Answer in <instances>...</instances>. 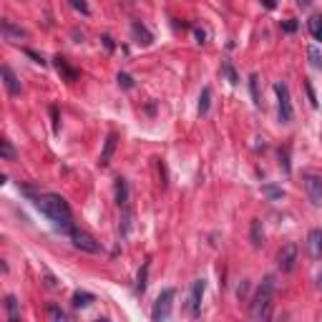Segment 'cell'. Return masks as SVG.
Instances as JSON below:
<instances>
[{"mask_svg": "<svg viewBox=\"0 0 322 322\" xmlns=\"http://www.w3.org/2000/svg\"><path fill=\"white\" fill-rule=\"evenodd\" d=\"M35 207L53 224V229H58L63 234L73 232V214H71V207L66 204V199L61 194H40L35 199Z\"/></svg>", "mask_w": 322, "mask_h": 322, "instance_id": "cell-1", "label": "cell"}, {"mask_svg": "<svg viewBox=\"0 0 322 322\" xmlns=\"http://www.w3.org/2000/svg\"><path fill=\"white\" fill-rule=\"evenodd\" d=\"M272 300H274V277H264L262 287L257 290V295L252 297V305H249V317L262 322V320H269L272 315Z\"/></svg>", "mask_w": 322, "mask_h": 322, "instance_id": "cell-2", "label": "cell"}, {"mask_svg": "<svg viewBox=\"0 0 322 322\" xmlns=\"http://www.w3.org/2000/svg\"><path fill=\"white\" fill-rule=\"evenodd\" d=\"M174 297H176V290L174 287H166L154 302V310H151V320L154 322H166L171 317V307H174Z\"/></svg>", "mask_w": 322, "mask_h": 322, "instance_id": "cell-3", "label": "cell"}, {"mask_svg": "<svg viewBox=\"0 0 322 322\" xmlns=\"http://www.w3.org/2000/svg\"><path fill=\"white\" fill-rule=\"evenodd\" d=\"M274 93H277V106H279V121L282 124H290L292 116H295V108H292V98H290V88L287 83H274Z\"/></svg>", "mask_w": 322, "mask_h": 322, "instance_id": "cell-4", "label": "cell"}, {"mask_svg": "<svg viewBox=\"0 0 322 322\" xmlns=\"http://www.w3.org/2000/svg\"><path fill=\"white\" fill-rule=\"evenodd\" d=\"M71 242H73V247L80 249V252H88V254H98V252H101V242H96V239H93L88 232H83V229H76V227H73Z\"/></svg>", "mask_w": 322, "mask_h": 322, "instance_id": "cell-5", "label": "cell"}, {"mask_svg": "<svg viewBox=\"0 0 322 322\" xmlns=\"http://www.w3.org/2000/svg\"><path fill=\"white\" fill-rule=\"evenodd\" d=\"M302 184H305V191L312 201V207H322V176L320 174H312V171H305L302 174Z\"/></svg>", "mask_w": 322, "mask_h": 322, "instance_id": "cell-6", "label": "cell"}, {"mask_svg": "<svg viewBox=\"0 0 322 322\" xmlns=\"http://www.w3.org/2000/svg\"><path fill=\"white\" fill-rule=\"evenodd\" d=\"M204 290H207V282L204 279H194L191 287H189V302H186V310L191 317H199L201 312V297H204Z\"/></svg>", "mask_w": 322, "mask_h": 322, "instance_id": "cell-7", "label": "cell"}, {"mask_svg": "<svg viewBox=\"0 0 322 322\" xmlns=\"http://www.w3.org/2000/svg\"><path fill=\"white\" fill-rule=\"evenodd\" d=\"M277 262H279L282 272H292L295 269V264H297V244H295V242H287V244L279 249Z\"/></svg>", "mask_w": 322, "mask_h": 322, "instance_id": "cell-8", "label": "cell"}, {"mask_svg": "<svg viewBox=\"0 0 322 322\" xmlns=\"http://www.w3.org/2000/svg\"><path fill=\"white\" fill-rule=\"evenodd\" d=\"M307 252L312 259H322V229H312L307 234Z\"/></svg>", "mask_w": 322, "mask_h": 322, "instance_id": "cell-9", "label": "cell"}, {"mask_svg": "<svg viewBox=\"0 0 322 322\" xmlns=\"http://www.w3.org/2000/svg\"><path fill=\"white\" fill-rule=\"evenodd\" d=\"M56 71L63 76V80H68V83H73V80H78V71L68 66V61L63 56H56Z\"/></svg>", "mask_w": 322, "mask_h": 322, "instance_id": "cell-10", "label": "cell"}, {"mask_svg": "<svg viewBox=\"0 0 322 322\" xmlns=\"http://www.w3.org/2000/svg\"><path fill=\"white\" fill-rule=\"evenodd\" d=\"M0 73H3V83H5L8 93H10V96H18V93H20V83H18L15 73H13L8 66H3V68H0Z\"/></svg>", "mask_w": 322, "mask_h": 322, "instance_id": "cell-11", "label": "cell"}, {"mask_svg": "<svg viewBox=\"0 0 322 322\" xmlns=\"http://www.w3.org/2000/svg\"><path fill=\"white\" fill-rule=\"evenodd\" d=\"M131 33H134V38L139 40L141 46H151V43H154V35H151V33L146 30V25H141L139 20L131 23Z\"/></svg>", "mask_w": 322, "mask_h": 322, "instance_id": "cell-12", "label": "cell"}, {"mask_svg": "<svg viewBox=\"0 0 322 322\" xmlns=\"http://www.w3.org/2000/svg\"><path fill=\"white\" fill-rule=\"evenodd\" d=\"M249 239H252V247H254V249H259V247L264 244V232H262V222H259V219H252Z\"/></svg>", "mask_w": 322, "mask_h": 322, "instance_id": "cell-13", "label": "cell"}, {"mask_svg": "<svg viewBox=\"0 0 322 322\" xmlns=\"http://www.w3.org/2000/svg\"><path fill=\"white\" fill-rule=\"evenodd\" d=\"M116 204L118 207L129 204V181L126 179H116Z\"/></svg>", "mask_w": 322, "mask_h": 322, "instance_id": "cell-14", "label": "cell"}, {"mask_svg": "<svg viewBox=\"0 0 322 322\" xmlns=\"http://www.w3.org/2000/svg\"><path fill=\"white\" fill-rule=\"evenodd\" d=\"M5 310H8V320L10 322H18L20 320V302L15 295H8L5 297Z\"/></svg>", "mask_w": 322, "mask_h": 322, "instance_id": "cell-15", "label": "cell"}, {"mask_svg": "<svg viewBox=\"0 0 322 322\" xmlns=\"http://www.w3.org/2000/svg\"><path fill=\"white\" fill-rule=\"evenodd\" d=\"M113 151H116V134L111 131L108 134V139H106V146H103V154H101V159H98V164L101 166H106L108 161H111V156H113Z\"/></svg>", "mask_w": 322, "mask_h": 322, "instance_id": "cell-16", "label": "cell"}, {"mask_svg": "<svg viewBox=\"0 0 322 322\" xmlns=\"http://www.w3.org/2000/svg\"><path fill=\"white\" fill-rule=\"evenodd\" d=\"M209 106H212V88L204 86V88H201V96H199V116H207Z\"/></svg>", "mask_w": 322, "mask_h": 322, "instance_id": "cell-17", "label": "cell"}, {"mask_svg": "<svg viewBox=\"0 0 322 322\" xmlns=\"http://www.w3.org/2000/svg\"><path fill=\"white\" fill-rule=\"evenodd\" d=\"M307 30L315 40H322V15H312L307 20Z\"/></svg>", "mask_w": 322, "mask_h": 322, "instance_id": "cell-18", "label": "cell"}, {"mask_svg": "<svg viewBox=\"0 0 322 322\" xmlns=\"http://www.w3.org/2000/svg\"><path fill=\"white\" fill-rule=\"evenodd\" d=\"M93 300H96V297H93L91 292H76V295H73V307H76V310H80V307H88Z\"/></svg>", "mask_w": 322, "mask_h": 322, "instance_id": "cell-19", "label": "cell"}, {"mask_svg": "<svg viewBox=\"0 0 322 322\" xmlns=\"http://www.w3.org/2000/svg\"><path fill=\"white\" fill-rule=\"evenodd\" d=\"M3 33H5V38H8V40H13V38H25V30L15 28L10 20H3Z\"/></svg>", "mask_w": 322, "mask_h": 322, "instance_id": "cell-20", "label": "cell"}, {"mask_svg": "<svg viewBox=\"0 0 322 322\" xmlns=\"http://www.w3.org/2000/svg\"><path fill=\"white\" fill-rule=\"evenodd\" d=\"M149 262H144V267L139 269V279H136V292H141L144 295V290H146V285H149Z\"/></svg>", "mask_w": 322, "mask_h": 322, "instance_id": "cell-21", "label": "cell"}, {"mask_svg": "<svg viewBox=\"0 0 322 322\" xmlns=\"http://www.w3.org/2000/svg\"><path fill=\"white\" fill-rule=\"evenodd\" d=\"M48 320H53V322H66L68 315H66L58 305H48Z\"/></svg>", "mask_w": 322, "mask_h": 322, "instance_id": "cell-22", "label": "cell"}, {"mask_svg": "<svg viewBox=\"0 0 322 322\" xmlns=\"http://www.w3.org/2000/svg\"><path fill=\"white\" fill-rule=\"evenodd\" d=\"M0 156H3L5 161H13L15 159V149H13V144L5 139V141H0Z\"/></svg>", "mask_w": 322, "mask_h": 322, "instance_id": "cell-23", "label": "cell"}, {"mask_svg": "<svg viewBox=\"0 0 322 322\" xmlns=\"http://www.w3.org/2000/svg\"><path fill=\"white\" fill-rule=\"evenodd\" d=\"M222 73H224V76L229 78V83H234V86L239 83V76H237V71H234V68H232L229 63H222Z\"/></svg>", "mask_w": 322, "mask_h": 322, "instance_id": "cell-24", "label": "cell"}, {"mask_svg": "<svg viewBox=\"0 0 322 322\" xmlns=\"http://www.w3.org/2000/svg\"><path fill=\"white\" fill-rule=\"evenodd\" d=\"M68 3H71V8H76L78 13L91 15V8H88V3H86V0H68Z\"/></svg>", "mask_w": 322, "mask_h": 322, "instance_id": "cell-25", "label": "cell"}, {"mask_svg": "<svg viewBox=\"0 0 322 322\" xmlns=\"http://www.w3.org/2000/svg\"><path fill=\"white\" fill-rule=\"evenodd\" d=\"M307 56H310V63H312L315 68H322V53H320V51H317L315 46H312V48L307 51Z\"/></svg>", "mask_w": 322, "mask_h": 322, "instance_id": "cell-26", "label": "cell"}, {"mask_svg": "<svg viewBox=\"0 0 322 322\" xmlns=\"http://www.w3.org/2000/svg\"><path fill=\"white\" fill-rule=\"evenodd\" d=\"M118 86H124V88H134V78L129 73H118Z\"/></svg>", "mask_w": 322, "mask_h": 322, "instance_id": "cell-27", "label": "cell"}, {"mask_svg": "<svg viewBox=\"0 0 322 322\" xmlns=\"http://www.w3.org/2000/svg\"><path fill=\"white\" fill-rule=\"evenodd\" d=\"M305 91H307V98H310L312 108H317V96H315V88H312V83H310V80H305Z\"/></svg>", "mask_w": 322, "mask_h": 322, "instance_id": "cell-28", "label": "cell"}, {"mask_svg": "<svg viewBox=\"0 0 322 322\" xmlns=\"http://www.w3.org/2000/svg\"><path fill=\"white\" fill-rule=\"evenodd\" d=\"M264 194H267L269 199H279V196L285 194V191H282V189H277V186H272V184H267V186H264Z\"/></svg>", "mask_w": 322, "mask_h": 322, "instance_id": "cell-29", "label": "cell"}, {"mask_svg": "<svg viewBox=\"0 0 322 322\" xmlns=\"http://www.w3.org/2000/svg\"><path fill=\"white\" fill-rule=\"evenodd\" d=\"M249 88H252V98H254V103L259 106V93H257V76H254V73L249 76Z\"/></svg>", "mask_w": 322, "mask_h": 322, "instance_id": "cell-30", "label": "cell"}, {"mask_svg": "<svg viewBox=\"0 0 322 322\" xmlns=\"http://www.w3.org/2000/svg\"><path fill=\"white\" fill-rule=\"evenodd\" d=\"M51 118H53V131H58V108L51 106Z\"/></svg>", "mask_w": 322, "mask_h": 322, "instance_id": "cell-31", "label": "cell"}, {"mask_svg": "<svg viewBox=\"0 0 322 322\" xmlns=\"http://www.w3.org/2000/svg\"><path fill=\"white\" fill-rule=\"evenodd\" d=\"M25 53H28V56H30V58L35 61V63H40V66H46V61H43V58H40L38 53H33V51H25Z\"/></svg>", "mask_w": 322, "mask_h": 322, "instance_id": "cell-32", "label": "cell"}, {"mask_svg": "<svg viewBox=\"0 0 322 322\" xmlns=\"http://www.w3.org/2000/svg\"><path fill=\"white\" fill-rule=\"evenodd\" d=\"M285 30H287V33H295V30H297V23H295V20H287V23H285Z\"/></svg>", "mask_w": 322, "mask_h": 322, "instance_id": "cell-33", "label": "cell"}, {"mask_svg": "<svg viewBox=\"0 0 322 322\" xmlns=\"http://www.w3.org/2000/svg\"><path fill=\"white\" fill-rule=\"evenodd\" d=\"M247 287H249V285H247V282H242V285H239V290H237V295H239V300H242V297H244V292H247Z\"/></svg>", "mask_w": 322, "mask_h": 322, "instance_id": "cell-34", "label": "cell"}, {"mask_svg": "<svg viewBox=\"0 0 322 322\" xmlns=\"http://www.w3.org/2000/svg\"><path fill=\"white\" fill-rule=\"evenodd\" d=\"M196 33V40H199V43H204V40H207V33L204 30H194Z\"/></svg>", "mask_w": 322, "mask_h": 322, "instance_id": "cell-35", "label": "cell"}, {"mask_svg": "<svg viewBox=\"0 0 322 322\" xmlns=\"http://www.w3.org/2000/svg\"><path fill=\"white\" fill-rule=\"evenodd\" d=\"M264 5H267V8H269V10H272V8H274V5H277V3H274V0H264Z\"/></svg>", "mask_w": 322, "mask_h": 322, "instance_id": "cell-36", "label": "cell"}, {"mask_svg": "<svg viewBox=\"0 0 322 322\" xmlns=\"http://www.w3.org/2000/svg\"><path fill=\"white\" fill-rule=\"evenodd\" d=\"M317 287L322 290V272H320V277H317Z\"/></svg>", "mask_w": 322, "mask_h": 322, "instance_id": "cell-37", "label": "cell"}]
</instances>
